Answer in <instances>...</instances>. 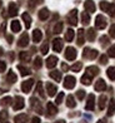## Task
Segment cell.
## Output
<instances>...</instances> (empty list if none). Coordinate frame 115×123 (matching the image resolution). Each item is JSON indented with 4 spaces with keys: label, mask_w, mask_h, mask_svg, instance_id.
Segmentation results:
<instances>
[{
    "label": "cell",
    "mask_w": 115,
    "mask_h": 123,
    "mask_svg": "<svg viewBox=\"0 0 115 123\" xmlns=\"http://www.w3.org/2000/svg\"><path fill=\"white\" fill-rule=\"evenodd\" d=\"M36 91H38V93H39L41 97H44V96H45V94H44V92H43V84H41V83H38Z\"/></svg>",
    "instance_id": "cell-43"
},
{
    "label": "cell",
    "mask_w": 115,
    "mask_h": 123,
    "mask_svg": "<svg viewBox=\"0 0 115 123\" xmlns=\"http://www.w3.org/2000/svg\"><path fill=\"white\" fill-rule=\"evenodd\" d=\"M41 64H43V60H41V58H40V57H38V58L35 59V62H34V67H35V69H39V68H41Z\"/></svg>",
    "instance_id": "cell-38"
},
{
    "label": "cell",
    "mask_w": 115,
    "mask_h": 123,
    "mask_svg": "<svg viewBox=\"0 0 115 123\" xmlns=\"http://www.w3.org/2000/svg\"><path fill=\"white\" fill-rule=\"evenodd\" d=\"M61 67H63V69H64V70H68V65H66V64H64V63H63Z\"/></svg>",
    "instance_id": "cell-56"
},
{
    "label": "cell",
    "mask_w": 115,
    "mask_h": 123,
    "mask_svg": "<svg viewBox=\"0 0 115 123\" xmlns=\"http://www.w3.org/2000/svg\"><path fill=\"white\" fill-rule=\"evenodd\" d=\"M48 111H49L50 114H56L58 113V108L53 103H48Z\"/></svg>",
    "instance_id": "cell-30"
},
{
    "label": "cell",
    "mask_w": 115,
    "mask_h": 123,
    "mask_svg": "<svg viewBox=\"0 0 115 123\" xmlns=\"http://www.w3.org/2000/svg\"><path fill=\"white\" fill-rule=\"evenodd\" d=\"M46 92H48V94L50 97H54L56 94V92H58V88L54 84H51V83H46Z\"/></svg>",
    "instance_id": "cell-10"
},
{
    "label": "cell",
    "mask_w": 115,
    "mask_h": 123,
    "mask_svg": "<svg viewBox=\"0 0 115 123\" xmlns=\"http://www.w3.org/2000/svg\"><path fill=\"white\" fill-rule=\"evenodd\" d=\"M78 44L79 45H83L84 44V30L83 29L78 30Z\"/></svg>",
    "instance_id": "cell-26"
},
{
    "label": "cell",
    "mask_w": 115,
    "mask_h": 123,
    "mask_svg": "<svg viewBox=\"0 0 115 123\" xmlns=\"http://www.w3.org/2000/svg\"><path fill=\"white\" fill-rule=\"evenodd\" d=\"M24 98L23 97H20V96H16L15 97V102L13 104V108L14 111H20V109H23L24 108Z\"/></svg>",
    "instance_id": "cell-2"
},
{
    "label": "cell",
    "mask_w": 115,
    "mask_h": 123,
    "mask_svg": "<svg viewBox=\"0 0 115 123\" xmlns=\"http://www.w3.org/2000/svg\"><path fill=\"white\" fill-rule=\"evenodd\" d=\"M6 79H8V82H9V83H15V82H16V79H18V78H16V74L14 73V72H11V70H10L9 73H8V77H6Z\"/></svg>",
    "instance_id": "cell-24"
},
{
    "label": "cell",
    "mask_w": 115,
    "mask_h": 123,
    "mask_svg": "<svg viewBox=\"0 0 115 123\" xmlns=\"http://www.w3.org/2000/svg\"><path fill=\"white\" fill-rule=\"evenodd\" d=\"M10 102H11V98L10 97H5L1 99V105H9Z\"/></svg>",
    "instance_id": "cell-42"
},
{
    "label": "cell",
    "mask_w": 115,
    "mask_h": 123,
    "mask_svg": "<svg viewBox=\"0 0 115 123\" xmlns=\"http://www.w3.org/2000/svg\"><path fill=\"white\" fill-rule=\"evenodd\" d=\"M115 112V99L110 100V105H109V109H108V116H113Z\"/></svg>",
    "instance_id": "cell-29"
},
{
    "label": "cell",
    "mask_w": 115,
    "mask_h": 123,
    "mask_svg": "<svg viewBox=\"0 0 115 123\" xmlns=\"http://www.w3.org/2000/svg\"><path fill=\"white\" fill-rule=\"evenodd\" d=\"M1 5H3V1H1V0H0V8H1Z\"/></svg>",
    "instance_id": "cell-60"
},
{
    "label": "cell",
    "mask_w": 115,
    "mask_h": 123,
    "mask_svg": "<svg viewBox=\"0 0 115 123\" xmlns=\"http://www.w3.org/2000/svg\"><path fill=\"white\" fill-rule=\"evenodd\" d=\"M50 77L53 78L54 80H56V82L61 80V73H60L59 70H53V72H50Z\"/></svg>",
    "instance_id": "cell-20"
},
{
    "label": "cell",
    "mask_w": 115,
    "mask_h": 123,
    "mask_svg": "<svg viewBox=\"0 0 115 123\" xmlns=\"http://www.w3.org/2000/svg\"><path fill=\"white\" fill-rule=\"evenodd\" d=\"M83 55L88 59H94L98 57V50L95 49H90V48H85L84 52H83Z\"/></svg>",
    "instance_id": "cell-3"
},
{
    "label": "cell",
    "mask_w": 115,
    "mask_h": 123,
    "mask_svg": "<svg viewBox=\"0 0 115 123\" xmlns=\"http://www.w3.org/2000/svg\"><path fill=\"white\" fill-rule=\"evenodd\" d=\"M55 123H65L64 121H61V119H60V121H58V122H55Z\"/></svg>",
    "instance_id": "cell-58"
},
{
    "label": "cell",
    "mask_w": 115,
    "mask_h": 123,
    "mask_svg": "<svg viewBox=\"0 0 115 123\" xmlns=\"http://www.w3.org/2000/svg\"><path fill=\"white\" fill-rule=\"evenodd\" d=\"M33 86H34V79H28V80L23 82V84H21V89H23L24 93H29Z\"/></svg>",
    "instance_id": "cell-7"
},
{
    "label": "cell",
    "mask_w": 115,
    "mask_h": 123,
    "mask_svg": "<svg viewBox=\"0 0 115 123\" xmlns=\"http://www.w3.org/2000/svg\"><path fill=\"white\" fill-rule=\"evenodd\" d=\"M84 8L86 9V12H89V13L95 12V4H94V1H91V0H86L84 3Z\"/></svg>",
    "instance_id": "cell-11"
},
{
    "label": "cell",
    "mask_w": 115,
    "mask_h": 123,
    "mask_svg": "<svg viewBox=\"0 0 115 123\" xmlns=\"http://www.w3.org/2000/svg\"><path fill=\"white\" fill-rule=\"evenodd\" d=\"M94 105H95V97H94V94H90V96L88 97V103L85 105V108L88 111H93L94 109Z\"/></svg>",
    "instance_id": "cell-8"
},
{
    "label": "cell",
    "mask_w": 115,
    "mask_h": 123,
    "mask_svg": "<svg viewBox=\"0 0 115 123\" xmlns=\"http://www.w3.org/2000/svg\"><path fill=\"white\" fill-rule=\"evenodd\" d=\"M91 75H89V74H84L83 77H81V83H83V84H85V86H89L90 83H91Z\"/></svg>",
    "instance_id": "cell-23"
},
{
    "label": "cell",
    "mask_w": 115,
    "mask_h": 123,
    "mask_svg": "<svg viewBox=\"0 0 115 123\" xmlns=\"http://www.w3.org/2000/svg\"><path fill=\"white\" fill-rule=\"evenodd\" d=\"M109 34H110V37L115 38V24H113L110 26V30H109Z\"/></svg>",
    "instance_id": "cell-47"
},
{
    "label": "cell",
    "mask_w": 115,
    "mask_h": 123,
    "mask_svg": "<svg viewBox=\"0 0 115 123\" xmlns=\"http://www.w3.org/2000/svg\"><path fill=\"white\" fill-rule=\"evenodd\" d=\"M100 40H101V44H103V45H106L108 42H109V39H108V37H101Z\"/></svg>",
    "instance_id": "cell-52"
},
{
    "label": "cell",
    "mask_w": 115,
    "mask_h": 123,
    "mask_svg": "<svg viewBox=\"0 0 115 123\" xmlns=\"http://www.w3.org/2000/svg\"><path fill=\"white\" fill-rule=\"evenodd\" d=\"M108 55H109V57H111V58H115V44H114L113 47L109 48V50H108Z\"/></svg>",
    "instance_id": "cell-41"
},
{
    "label": "cell",
    "mask_w": 115,
    "mask_h": 123,
    "mask_svg": "<svg viewBox=\"0 0 115 123\" xmlns=\"http://www.w3.org/2000/svg\"><path fill=\"white\" fill-rule=\"evenodd\" d=\"M61 30H63V23H61V21H59V23L54 26V33H56V34H58V33H60Z\"/></svg>",
    "instance_id": "cell-40"
},
{
    "label": "cell",
    "mask_w": 115,
    "mask_h": 123,
    "mask_svg": "<svg viewBox=\"0 0 115 123\" xmlns=\"http://www.w3.org/2000/svg\"><path fill=\"white\" fill-rule=\"evenodd\" d=\"M48 16H49V10H48L46 8L41 9L40 12H39V19H40V20H46Z\"/></svg>",
    "instance_id": "cell-21"
},
{
    "label": "cell",
    "mask_w": 115,
    "mask_h": 123,
    "mask_svg": "<svg viewBox=\"0 0 115 123\" xmlns=\"http://www.w3.org/2000/svg\"><path fill=\"white\" fill-rule=\"evenodd\" d=\"M18 69L20 70V74L24 75V77L30 74V70H29L28 68H25V67H23V65H18Z\"/></svg>",
    "instance_id": "cell-31"
},
{
    "label": "cell",
    "mask_w": 115,
    "mask_h": 123,
    "mask_svg": "<svg viewBox=\"0 0 115 123\" xmlns=\"http://www.w3.org/2000/svg\"><path fill=\"white\" fill-rule=\"evenodd\" d=\"M106 74L111 80H115V67H110V68L106 70Z\"/></svg>",
    "instance_id": "cell-28"
},
{
    "label": "cell",
    "mask_w": 115,
    "mask_h": 123,
    "mask_svg": "<svg viewBox=\"0 0 115 123\" xmlns=\"http://www.w3.org/2000/svg\"><path fill=\"white\" fill-rule=\"evenodd\" d=\"M105 104H106V96H100V98H99V108L104 109Z\"/></svg>",
    "instance_id": "cell-35"
},
{
    "label": "cell",
    "mask_w": 115,
    "mask_h": 123,
    "mask_svg": "<svg viewBox=\"0 0 115 123\" xmlns=\"http://www.w3.org/2000/svg\"><path fill=\"white\" fill-rule=\"evenodd\" d=\"M98 73H99V68H98V67L91 65V67H88V68H86V74H89V75H91V77L96 75Z\"/></svg>",
    "instance_id": "cell-15"
},
{
    "label": "cell",
    "mask_w": 115,
    "mask_h": 123,
    "mask_svg": "<svg viewBox=\"0 0 115 123\" xmlns=\"http://www.w3.org/2000/svg\"><path fill=\"white\" fill-rule=\"evenodd\" d=\"M15 123H26L28 122V116L26 114H19L15 117Z\"/></svg>",
    "instance_id": "cell-18"
},
{
    "label": "cell",
    "mask_w": 115,
    "mask_h": 123,
    "mask_svg": "<svg viewBox=\"0 0 115 123\" xmlns=\"http://www.w3.org/2000/svg\"><path fill=\"white\" fill-rule=\"evenodd\" d=\"M4 30H5V23H3V25H1V29H0V31H1V33H4Z\"/></svg>",
    "instance_id": "cell-55"
},
{
    "label": "cell",
    "mask_w": 115,
    "mask_h": 123,
    "mask_svg": "<svg viewBox=\"0 0 115 123\" xmlns=\"http://www.w3.org/2000/svg\"><path fill=\"white\" fill-rule=\"evenodd\" d=\"M41 1H43V0H30V6L33 8V6H35V5L40 4Z\"/></svg>",
    "instance_id": "cell-48"
},
{
    "label": "cell",
    "mask_w": 115,
    "mask_h": 123,
    "mask_svg": "<svg viewBox=\"0 0 115 123\" xmlns=\"http://www.w3.org/2000/svg\"><path fill=\"white\" fill-rule=\"evenodd\" d=\"M81 20H83V24H89L90 23V16H89V14H88V13H83V14H81Z\"/></svg>",
    "instance_id": "cell-33"
},
{
    "label": "cell",
    "mask_w": 115,
    "mask_h": 123,
    "mask_svg": "<svg viewBox=\"0 0 115 123\" xmlns=\"http://www.w3.org/2000/svg\"><path fill=\"white\" fill-rule=\"evenodd\" d=\"M6 121H8V112L6 111H1L0 112V122L6 123Z\"/></svg>",
    "instance_id": "cell-34"
},
{
    "label": "cell",
    "mask_w": 115,
    "mask_h": 123,
    "mask_svg": "<svg viewBox=\"0 0 115 123\" xmlns=\"http://www.w3.org/2000/svg\"><path fill=\"white\" fill-rule=\"evenodd\" d=\"M5 69H6V64H5L4 62L0 60V73H1V72H4Z\"/></svg>",
    "instance_id": "cell-51"
},
{
    "label": "cell",
    "mask_w": 115,
    "mask_h": 123,
    "mask_svg": "<svg viewBox=\"0 0 115 123\" xmlns=\"http://www.w3.org/2000/svg\"><path fill=\"white\" fill-rule=\"evenodd\" d=\"M1 54H3V49H1V48H0V55H1Z\"/></svg>",
    "instance_id": "cell-59"
},
{
    "label": "cell",
    "mask_w": 115,
    "mask_h": 123,
    "mask_svg": "<svg viewBox=\"0 0 115 123\" xmlns=\"http://www.w3.org/2000/svg\"><path fill=\"white\" fill-rule=\"evenodd\" d=\"M18 44H19V47H26V45L29 44V37H28V34H26V33H24V34L20 37Z\"/></svg>",
    "instance_id": "cell-13"
},
{
    "label": "cell",
    "mask_w": 115,
    "mask_h": 123,
    "mask_svg": "<svg viewBox=\"0 0 115 123\" xmlns=\"http://www.w3.org/2000/svg\"><path fill=\"white\" fill-rule=\"evenodd\" d=\"M19 57H20V60H23V62H29L30 60V54L26 53V52H21Z\"/></svg>",
    "instance_id": "cell-32"
},
{
    "label": "cell",
    "mask_w": 115,
    "mask_h": 123,
    "mask_svg": "<svg viewBox=\"0 0 115 123\" xmlns=\"http://www.w3.org/2000/svg\"><path fill=\"white\" fill-rule=\"evenodd\" d=\"M95 26L98 29H104L106 26V19L104 18L103 15H98L95 19Z\"/></svg>",
    "instance_id": "cell-5"
},
{
    "label": "cell",
    "mask_w": 115,
    "mask_h": 123,
    "mask_svg": "<svg viewBox=\"0 0 115 123\" xmlns=\"http://www.w3.org/2000/svg\"><path fill=\"white\" fill-rule=\"evenodd\" d=\"M75 83H76L75 78L73 75H68V77H65V79H64V87L66 89H73L75 87Z\"/></svg>",
    "instance_id": "cell-1"
},
{
    "label": "cell",
    "mask_w": 115,
    "mask_h": 123,
    "mask_svg": "<svg viewBox=\"0 0 115 123\" xmlns=\"http://www.w3.org/2000/svg\"><path fill=\"white\" fill-rule=\"evenodd\" d=\"M88 39H89L90 42H93V40L95 39V30L93 29V28L88 30Z\"/></svg>",
    "instance_id": "cell-37"
},
{
    "label": "cell",
    "mask_w": 115,
    "mask_h": 123,
    "mask_svg": "<svg viewBox=\"0 0 115 123\" xmlns=\"http://www.w3.org/2000/svg\"><path fill=\"white\" fill-rule=\"evenodd\" d=\"M65 58H66L68 60H74L76 58V50H75V48H73V47L66 48V50H65Z\"/></svg>",
    "instance_id": "cell-6"
},
{
    "label": "cell",
    "mask_w": 115,
    "mask_h": 123,
    "mask_svg": "<svg viewBox=\"0 0 115 123\" xmlns=\"http://www.w3.org/2000/svg\"><path fill=\"white\" fill-rule=\"evenodd\" d=\"M20 29H21L20 21H18V20H14V21H11V30H13L14 33H18V31H20Z\"/></svg>",
    "instance_id": "cell-22"
},
{
    "label": "cell",
    "mask_w": 115,
    "mask_h": 123,
    "mask_svg": "<svg viewBox=\"0 0 115 123\" xmlns=\"http://www.w3.org/2000/svg\"><path fill=\"white\" fill-rule=\"evenodd\" d=\"M106 13L110 14L111 16L115 15V4H109V6H108V9H106Z\"/></svg>",
    "instance_id": "cell-36"
},
{
    "label": "cell",
    "mask_w": 115,
    "mask_h": 123,
    "mask_svg": "<svg viewBox=\"0 0 115 123\" xmlns=\"http://www.w3.org/2000/svg\"><path fill=\"white\" fill-rule=\"evenodd\" d=\"M68 21H69V24H71V25H76V24H78V12H76L75 9L69 13Z\"/></svg>",
    "instance_id": "cell-4"
},
{
    "label": "cell",
    "mask_w": 115,
    "mask_h": 123,
    "mask_svg": "<svg viewBox=\"0 0 115 123\" xmlns=\"http://www.w3.org/2000/svg\"><path fill=\"white\" fill-rule=\"evenodd\" d=\"M76 97H78L79 99H83L85 97V91H83V89H80V91L76 92Z\"/></svg>",
    "instance_id": "cell-45"
},
{
    "label": "cell",
    "mask_w": 115,
    "mask_h": 123,
    "mask_svg": "<svg viewBox=\"0 0 115 123\" xmlns=\"http://www.w3.org/2000/svg\"><path fill=\"white\" fill-rule=\"evenodd\" d=\"M6 39H8V43H13V37L11 35H6Z\"/></svg>",
    "instance_id": "cell-54"
},
{
    "label": "cell",
    "mask_w": 115,
    "mask_h": 123,
    "mask_svg": "<svg viewBox=\"0 0 115 123\" xmlns=\"http://www.w3.org/2000/svg\"><path fill=\"white\" fill-rule=\"evenodd\" d=\"M63 40L61 39H54V42H53V49L55 50V52H61V49H63Z\"/></svg>",
    "instance_id": "cell-9"
},
{
    "label": "cell",
    "mask_w": 115,
    "mask_h": 123,
    "mask_svg": "<svg viewBox=\"0 0 115 123\" xmlns=\"http://www.w3.org/2000/svg\"><path fill=\"white\" fill-rule=\"evenodd\" d=\"M63 99H64V93L61 92L60 94H58V97H56V103H58V104H60V103L63 102Z\"/></svg>",
    "instance_id": "cell-46"
},
{
    "label": "cell",
    "mask_w": 115,
    "mask_h": 123,
    "mask_svg": "<svg viewBox=\"0 0 115 123\" xmlns=\"http://www.w3.org/2000/svg\"><path fill=\"white\" fill-rule=\"evenodd\" d=\"M31 123H40V119L38 118V117H34V118L31 119Z\"/></svg>",
    "instance_id": "cell-53"
},
{
    "label": "cell",
    "mask_w": 115,
    "mask_h": 123,
    "mask_svg": "<svg viewBox=\"0 0 115 123\" xmlns=\"http://www.w3.org/2000/svg\"><path fill=\"white\" fill-rule=\"evenodd\" d=\"M16 14H18V5L11 3L9 5V15L10 16H15Z\"/></svg>",
    "instance_id": "cell-17"
},
{
    "label": "cell",
    "mask_w": 115,
    "mask_h": 123,
    "mask_svg": "<svg viewBox=\"0 0 115 123\" xmlns=\"http://www.w3.org/2000/svg\"><path fill=\"white\" fill-rule=\"evenodd\" d=\"M66 105H68L69 108H74L75 105H76L75 99H74V97H73V96H69V97H68V99H66Z\"/></svg>",
    "instance_id": "cell-27"
},
{
    "label": "cell",
    "mask_w": 115,
    "mask_h": 123,
    "mask_svg": "<svg viewBox=\"0 0 115 123\" xmlns=\"http://www.w3.org/2000/svg\"><path fill=\"white\" fill-rule=\"evenodd\" d=\"M100 63L101 64H106L108 63V57H106V55H101V57H100Z\"/></svg>",
    "instance_id": "cell-50"
},
{
    "label": "cell",
    "mask_w": 115,
    "mask_h": 123,
    "mask_svg": "<svg viewBox=\"0 0 115 123\" xmlns=\"http://www.w3.org/2000/svg\"><path fill=\"white\" fill-rule=\"evenodd\" d=\"M108 6H109V3L108 1H101L100 3V9L103 10V12H106Z\"/></svg>",
    "instance_id": "cell-44"
},
{
    "label": "cell",
    "mask_w": 115,
    "mask_h": 123,
    "mask_svg": "<svg viewBox=\"0 0 115 123\" xmlns=\"http://www.w3.org/2000/svg\"><path fill=\"white\" fill-rule=\"evenodd\" d=\"M74 39V30L73 29H68L66 34H65V40L66 42H71Z\"/></svg>",
    "instance_id": "cell-25"
},
{
    "label": "cell",
    "mask_w": 115,
    "mask_h": 123,
    "mask_svg": "<svg viewBox=\"0 0 115 123\" xmlns=\"http://www.w3.org/2000/svg\"><path fill=\"white\" fill-rule=\"evenodd\" d=\"M58 64V58L54 57V55H51V57H49L46 59V67L48 68H54Z\"/></svg>",
    "instance_id": "cell-12"
},
{
    "label": "cell",
    "mask_w": 115,
    "mask_h": 123,
    "mask_svg": "<svg viewBox=\"0 0 115 123\" xmlns=\"http://www.w3.org/2000/svg\"><path fill=\"white\" fill-rule=\"evenodd\" d=\"M105 88H106V84H105V82H104L103 79H99V80L95 83V91L101 92V91H104Z\"/></svg>",
    "instance_id": "cell-16"
},
{
    "label": "cell",
    "mask_w": 115,
    "mask_h": 123,
    "mask_svg": "<svg viewBox=\"0 0 115 123\" xmlns=\"http://www.w3.org/2000/svg\"><path fill=\"white\" fill-rule=\"evenodd\" d=\"M41 38H43V34L39 29H35L33 31V40H34V43H39L41 40Z\"/></svg>",
    "instance_id": "cell-14"
},
{
    "label": "cell",
    "mask_w": 115,
    "mask_h": 123,
    "mask_svg": "<svg viewBox=\"0 0 115 123\" xmlns=\"http://www.w3.org/2000/svg\"><path fill=\"white\" fill-rule=\"evenodd\" d=\"M96 123H106V122H105V121H103V119H100V121H98Z\"/></svg>",
    "instance_id": "cell-57"
},
{
    "label": "cell",
    "mask_w": 115,
    "mask_h": 123,
    "mask_svg": "<svg viewBox=\"0 0 115 123\" xmlns=\"http://www.w3.org/2000/svg\"><path fill=\"white\" fill-rule=\"evenodd\" d=\"M81 67H83V64H81L80 62H78V63H75V64L71 67V70H73V72H80Z\"/></svg>",
    "instance_id": "cell-39"
},
{
    "label": "cell",
    "mask_w": 115,
    "mask_h": 123,
    "mask_svg": "<svg viewBox=\"0 0 115 123\" xmlns=\"http://www.w3.org/2000/svg\"><path fill=\"white\" fill-rule=\"evenodd\" d=\"M21 16H23V20L25 21V26H26V29H29L30 25H31V18H30V15H29L28 13H24Z\"/></svg>",
    "instance_id": "cell-19"
},
{
    "label": "cell",
    "mask_w": 115,
    "mask_h": 123,
    "mask_svg": "<svg viewBox=\"0 0 115 123\" xmlns=\"http://www.w3.org/2000/svg\"><path fill=\"white\" fill-rule=\"evenodd\" d=\"M41 53H43V54H46V53H48V44H46V43L41 45Z\"/></svg>",
    "instance_id": "cell-49"
}]
</instances>
